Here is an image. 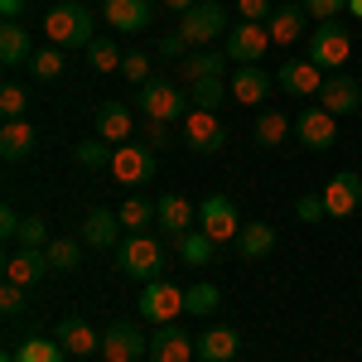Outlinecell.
<instances>
[{
  "label": "cell",
  "mask_w": 362,
  "mask_h": 362,
  "mask_svg": "<svg viewBox=\"0 0 362 362\" xmlns=\"http://www.w3.org/2000/svg\"><path fill=\"white\" fill-rule=\"evenodd\" d=\"M44 39L54 49H87L97 34H92V10L83 0H58L44 10Z\"/></svg>",
  "instance_id": "cell-1"
},
{
  "label": "cell",
  "mask_w": 362,
  "mask_h": 362,
  "mask_svg": "<svg viewBox=\"0 0 362 362\" xmlns=\"http://www.w3.org/2000/svg\"><path fill=\"white\" fill-rule=\"evenodd\" d=\"M131 107H140L145 121H169V126H174V121L189 116L184 112V107H189V92L179 83H169V78H150L145 87H136V102H131Z\"/></svg>",
  "instance_id": "cell-2"
},
{
  "label": "cell",
  "mask_w": 362,
  "mask_h": 362,
  "mask_svg": "<svg viewBox=\"0 0 362 362\" xmlns=\"http://www.w3.org/2000/svg\"><path fill=\"white\" fill-rule=\"evenodd\" d=\"M116 266H121V276L131 280H160V271H165V247L155 242V237H145V232H131L121 247H116Z\"/></svg>",
  "instance_id": "cell-3"
},
{
  "label": "cell",
  "mask_w": 362,
  "mask_h": 362,
  "mask_svg": "<svg viewBox=\"0 0 362 362\" xmlns=\"http://www.w3.org/2000/svg\"><path fill=\"white\" fill-rule=\"evenodd\" d=\"M305 58H314L319 68H343L348 58H353V34L338 25V20H324V25H314L309 29V54Z\"/></svg>",
  "instance_id": "cell-4"
},
{
  "label": "cell",
  "mask_w": 362,
  "mask_h": 362,
  "mask_svg": "<svg viewBox=\"0 0 362 362\" xmlns=\"http://www.w3.org/2000/svg\"><path fill=\"white\" fill-rule=\"evenodd\" d=\"M136 309H140V319L155 324V329H160V324H174V319L184 314V290L169 285V280H145Z\"/></svg>",
  "instance_id": "cell-5"
},
{
  "label": "cell",
  "mask_w": 362,
  "mask_h": 362,
  "mask_svg": "<svg viewBox=\"0 0 362 362\" xmlns=\"http://www.w3.org/2000/svg\"><path fill=\"white\" fill-rule=\"evenodd\" d=\"M242 227L247 223L237 218V203L227 194L203 198V208H198V232H203V237H213V242L223 247V242H237V237H242Z\"/></svg>",
  "instance_id": "cell-6"
},
{
  "label": "cell",
  "mask_w": 362,
  "mask_h": 362,
  "mask_svg": "<svg viewBox=\"0 0 362 362\" xmlns=\"http://www.w3.org/2000/svg\"><path fill=\"white\" fill-rule=\"evenodd\" d=\"M271 44H276V39H271V29H266V25H256V20H242L237 29H227L223 54H227V63L247 68V63H261Z\"/></svg>",
  "instance_id": "cell-7"
},
{
  "label": "cell",
  "mask_w": 362,
  "mask_h": 362,
  "mask_svg": "<svg viewBox=\"0 0 362 362\" xmlns=\"http://www.w3.org/2000/svg\"><path fill=\"white\" fill-rule=\"evenodd\" d=\"M145 353H150V338H145L140 324H131V319L107 324V334H102V362H145Z\"/></svg>",
  "instance_id": "cell-8"
},
{
  "label": "cell",
  "mask_w": 362,
  "mask_h": 362,
  "mask_svg": "<svg viewBox=\"0 0 362 362\" xmlns=\"http://www.w3.org/2000/svg\"><path fill=\"white\" fill-rule=\"evenodd\" d=\"M184 126V145L194 150V155H218L227 145V126L218 112H198V107H189V116L179 121Z\"/></svg>",
  "instance_id": "cell-9"
},
{
  "label": "cell",
  "mask_w": 362,
  "mask_h": 362,
  "mask_svg": "<svg viewBox=\"0 0 362 362\" xmlns=\"http://www.w3.org/2000/svg\"><path fill=\"white\" fill-rule=\"evenodd\" d=\"M112 179L116 184H126V189H140V184H150L155 179V150L150 145H116L112 150Z\"/></svg>",
  "instance_id": "cell-10"
},
{
  "label": "cell",
  "mask_w": 362,
  "mask_h": 362,
  "mask_svg": "<svg viewBox=\"0 0 362 362\" xmlns=\"http://www.w3.org/2000/svg\"><path fill=\"white\" fill-rule=\"evenodd\" d=\"M227 29V10L223 0H198L194 10L179 20V34H184V44H213L218 34Z\"/></svg>",
  "instance_id": "cell-11"
},
{
  "label": "cell",
  "mask_w": 362,
  "mask_h": 362,
  "mask_svg": "<svg viewBox=\"0 0 362 362\" xmlns=\"http://www.w3.org/2000/svg\"><path fill=\"white\" fill-rule=\"evenodd\" d=\"M324 83L329 78H324V68L314 58H290V63H280V73H276V87L290 92V97H319Z\"/></svg>",
  "instance_id": "cell-12"
},
{
  "label": "cell",
  "mask_w": 362,
  "mask_h": 362,
  "mask_svg": "<svg viewBox=\"0 0 362 362\" xmlns=\"http://www.w3.org/2000/svg\"><path fill=\"white\" fill-rule=\"evenodd\" d=\"M194 353H198V338H189L179 324H160V329L150 334L145 362H194Z\"/></svg>",
  "instance_id": "cell-13"
},
{
  "label": "cell",
  "mask_w": 362,
  "mask_h": 362,
  "mask_svg": "<svg viewBox=\"0 0 362 362\" xmlns=\"http://www.w3.org/2000/svg\"><path fill=\"white\" fill-rule=\"evenodd\" d=\"M324 194V208H329V218H348V213H358L362 208V174L353 169H338L334 179L319 189Z\"/></svg>",
  "instance_id": "cell-14"
},
{
  "label": "cell",
  "mask_w": 362,
  "mask_h": 362,
  "mask_svg": "<svg viewBox=\"0 0 362 362\" xmlns=\"http://www.w3.org/2000/svg\"><path fill=\"white\" fill-rule=\"evenodd\" d=\"M295 136H300V145H309V150H329L338 140V116L324 112V107H305V112L295 116Z\"/></svg>",
  "instance_id": "cell-15"
},
{
  "label": "cell",
  "mask_w": 362,
  "mask_h": 362,
  "mask_svg": "<svg viewBox=\"0 0 362 362\" xmlns=\"http://www.w3.org/2000/svg\"><path fill=\"white\" fill-rule=\"evenodd\" d=\"M54 266H49V251H39V247H20V251H10L5 256V280L10 285H39V280L49 276Z\"/></svg>",
  "instance_id": "cell-16"
},
{
  "label": "cell",
  "mask_w": 362,
  "mask_h": 362,
  "mask_svg": "<svg viewBox=\"0 0 362 362\" xmlns=\"http://www.w3.org/2000/svg\"><path fill=\"white\" fill-rule=\"evenodd\" d=\"M232 97L242 102V107H266V97H271V87H276V78L261 68V63H247V68H237L232 73Z\"/></svg>",
  "instance_id": "cell-17"
},
{
  "label": "cell",
  "mask_w": 362,
  "mask_h": 362,
  "mask_svg": "<svg viewBox=\"0 0 362 362\" xmlns=\"http://www.w3.org/2000/svg\"><path fill=\"white\" fill-rule=\"evenodd\" d=\"M92 126H97V136L107 140V145H126L131 131H136V116H131V102H102L97 116H92Z\"/></svg>",
  "instance_id": "cell-18"
},
{
  "label": "cell",
  "mask_w": 362,
  "mask_h": 362,
  "mask_svg": "<svg viewBox=\"0 0 362 362\" xmlns=\"http://www.w3.org/2000/svg\"><path fill=\"white\" fill-rule=\"evenodd\" d=\"M58 343H63V348H68V353H73V358H87V353H102V334H97V329H92V324H87L83 314H63V319H58Z\"/></svg>",
  "instance_id": "cell-19"
},
{
  "label": "cell",
  "mask_w": 362,
  "mask_h": 362,
  "mask_svg": "<svg viewBox=\"0 0 362 362\" xmlns=\"http://www.w3.org/2000/svg\"><path fill=\"white\" fill-rule=\"evenodd\" d=\"M155 218H160V227L169 237H184V232L198 227V208L184 194H165V198H155Z\"/></svg>",
  "instance_id": "cell-20"
},
{
  "label": "cell",
  "mask_w": 362,
  "mask_h": 362,
  "mask_svg": "<svg viewBox=\"0 0 362 362\" xmlns=\"http://www.w3.org/2000/svg\"><path fill=\"white\" fill-rule=\"evenodd\" d=\"M319 107L334 116H353L362 107V87L358 78H348V73H334L329 83H324V92H319Z\"/></svg>",
  "instance_id": "cell-21"
},
{
  "label": "cell",
  "mask_w": 362,
  "mask_h": 362,
  "mask_svg": "<svg viewBox=\"0 0 362 362\" xmlns=\"http://www.w3.org/2000/svg\"><path fill=\"white\" fill-rule=\"evenodd\" d=\"M150 20H155L150 0H107V25L121 34H140V29H150Z\"/></svg>",
  "instance_id": "cell-22"
},
{
  "label": "cell",
  "mask_w": 362,
  "mask_h": 362,
  "mask_svg": "<svg viewBox=\"0 0 362 362\" xmlns=\"http://www.w3.org/2000/svg\"><path fill=\"white\" fill-rule=\"evenodd\" d=\"M121 213H112V208H92L83 218V242H92V247H121Z\"/></svg>",
  "instance_id": "cell-23"
},
{
  "label": "cell",
  "mask_w": 362,
  "mask_h": 362,
  "mask_svg": "<svg viewBox=\"0 0 362 362\" xmlns=\"http://www.w3.org/2000/svg\"><path fill=\"white\" fill-rule=\"evenodd\" d=\"M34 145H39V136H34V126H29V121H5V126H0V160H5V165L29 160V155H34Z\"/></svg>",
  "instance_id": "cell-24"
},
{
  "label": "cell",
  "mask_w": 362,
  "mask_h": 362,
  "mask_svg": "<svg viewBox=\"0 0 362 362\" xmlns=\"http://www.w3.org/2000/svg\"><path fill=\"white\" fill-rule=\"evenodd\" d=\"M266 29H271V39H276V44H295L300 34H309V15H305V5H290V0H285L276 15L266 20Z\"/></svg>",
  "instance_id": "cell-25"
},
{
  "label": "cell",
  "mask_w": 362,
  "mask_h": 362,
  "mask_svg": "<svg viewBox=\"0 0 362 362\" xmlns=\"http://www.w3.org/2000/svg\"><path fill=\"white\" fill-rule=\"evenodd\" d=\"M29 58H34L29 29L20 25V20H5V25H0V63H5V68H20V63H29Z\"/></svg>",
  "instance_id": "cell-26"
},
{
  "label": "cell",
  "mask_w": 362,
  "mask_h": 362,
  "mask_svg": "<svg viewBox=\"0 0 362 362\" xmlns=\"http://www.w3.org/2000/svg\"><path fill=\"white\" fill-rule=\"evenodd\" d=\"M276 251V227L271 223H247L242 227V237H237V256L242 261H266Z\"/></svg>",
  "instance_id": "cell-27"
},
{
  "label": "cell",
  "mask_w": 362,
  "mask_h": 362,
  "mask_svg": "<svg viewBox=\"0 0 362 362\" xmlns=\"http://www.w3.org/2000/svg\"><path fill=\"white\" fill-rule=\"evenodd\" d=\"M237 348H242L237 329H208V334H198V358L203 362H232Z\"/></svg>",
  "instance_id": "cell-28"
},
{
  "label": "cell",
  "mask_w": 362,
  "mask_h": 362,
  "mask_svg": "<svg viewBox=\"0 0 362 362\" xmlns=\"http://www.w3.org/2000/svg\"><path fill=\"white\" fill-rule=\"evenodd\" d=\"M290 131H295V121H290L285 112H276V107H266V112L256 116V131H251V136H256L261 150H276V145H285Z\"/></svg>",
  "instance_id": "cell-29"
},
{
  "label": "cell",
  "mask_w": 362,
  "mask_h": 362,
  "mask_svg": "<svg viewBox=\"0 0 362 362\" xmlns=\"http://www.w3.org/2000/svg\"><path fill=\"white\" fill-rule=\"evenodd\" d=\"M223 58H227V54H184V63H179V78H184V87L203 83V78H223Z\"/></svg>",
  "instance_id": "cell-30"
},
{
  "label": "cell",
  "mask_w": 362,
  "mask_h": 362,
  "mask_svg": "<svg viewBox=\"0 0 362 362\" xmlns=\"http://www.w3.org/2000/svg\"><path fill=\"white\" fill-rule=\"evenodd\" d=\"M174 247H179V261L184 266H208L213 261V251H218V242L213 237H203V232H184V237H174Z\"/></svg>",
  "instance_id": "cell-31"
},
{
  "label": "cell",
  "mask_w": 362,
  "mask_h": 362,
  "mask_svg": "<svg viewBox=\"0 0 362 362\" xmlns=\"http://www.w3.org/2000/svg\"><path fill=\"white\" fill-rule=\"evenodd\" d=\"M63 358H68V348L58 338H25L15 348V362H63Z\"/></svg>",
  "instance_id": "cell-32"
},
{
  "label": "cell",
  "mask_w": 362,
  "mask_h": 362,
  "mask_svg": "<svg viewBox=\"0 0 362 362\" xmlns=\"http://www.w3.org/2000/svg\"><path fill=\"white\" fill-rule=\"evenodd\" d=\"M116 213H121V227H126V232H145L150 223H160V218H155V203H150V198H140V194H131Z\"/></svg>",
  "instance_id": "cell-33"
},
{
  "label": "cell",
  "mask_w": 362,
  "mask_h": 362,
  "mask_svg": "<svg viewBox=\"0 0 362 362\" xmlns=\"http://www.w3.org/2000/svg\"><path fill=\"white\" fill-rule=\"evenodd\" d=\"M227 92H232V87H227L223 78H203V83L189 87V107H198V112H218Z\"/></svg>",
  "instance_id": "cell-34"
},
{
  "label": "cell",
  "mask_w": 362,
  "mask_h": 362,
  "mask_svg": "<svg viewBox=\"0 0 362 362\" xmlns=\"http://www.w3.org/2000/svg\"><path fill=\"white\" fill-rule=\"evenodd\" d=\"M83 54H87V63H92L97 73H121V63H126V54L116 49L112 39H92Z\"/></svg>",
  "instance_id": "cell-35"
},
{
  "label": "cell",
  "mask_w": 362,
  "mask_h": 362,
  "mask_svg": "<svg viewBox=\"0 0 362 362\" xmlns=\"http://www.w3.org/2000/svg\"><path fill=\"white\" fill-rule=\"evenodd\" d=\"M218 305H223V290H218V285H208V280L184 290V314H213Z\"/></svg>",
  "instance_id": "cell-36"
},
{
  "label": "cell",
  "mask_w": 362,
  "mask_h": 362,
  "mask_svg": "<svg viewBox=\"0 0 362 362\" xmlns=\"http://www.w3.org/2000/svg\"><path fill=\"white\" fill-rule=\"evenodd\" d=\"M63 68H68V63H63V49H54V44H49V49H34V58H29V73H34L39 83H54Z\"/></svg>",
  "instance_id": "cell-37"
},
{
  "label": "cell",
  "mask_w": 362,
  "mask_h": 362,
  "mask_svg": "<svg viewBox=\"0 0 362 362\" xmlns=\"http://www.w3.org/2000/svg\"><path fill=\"white\" fill-rule=\"evenodd\" d=\"M44 251H49V266H54V271H78V256H83V251H78L73 237H54Z\"/></svg>",
  "instance_id": "cell-38"
},
{
  "label": "cell",
  "mask_w": 362,
  "mask_h": 362,
  "mask_svg": "<svg viewBox=\"0 0 362 362\" xmlns=\"http://www.w3.org/2000/svg\"><path fill=\"white\" fill-rule=\"evenodd\" d=\"M25 107H29V92L20 83L0 87V116H5V121H25Z\"/></svg>",
  "instance_id": "cell-39"
},
{
  "label": "cell",
  "mask_w": 362,
  "mask_h": 362,
  "mask_svg": "<svg viewBox=\"0 0 362 362\" xmlns=\"http://www.w3.org/2000/svg\"><path fill=\"white\" fill-rule=\"evenodd\" d=\"M73 155H78V165H87V169H107V165H112V150H107V140H102V136L83 140Z\"/></svg>",
  "instance_id": "cell-40"
},
{
  "label": "cell",
  "mask_w": 362,
  "mask_h": 362,
  "mask_svg": "<svg viewBox=\"0 0 362 362\" xmlns=\"http://www.w3.org/2000/svg\"><path fill=\"white\" fill-rule=\"evenodd\" d=\"M15 242H20V247H39V251H44L54 237H49V223H44L39 213H29L25 223H20V237H15Z\"/></svg>",
  "instance_id": "cell-41"
},
{
  "label": "cell",
  "mask_w": 362,
  "mask_h": 362,
  "mask_svg": "<svg viewBox=\"0 0 362 362\" xmlns=\"http://www.w3.org/2000/svg\"><path fill=\"white\" fill-rule=\"evenodd\" d=\"M295 218H300V223H324V218H329L324 194H300V203H295Z\"/></svg>",
  "instance_id": "cell-42"
},
{
  "label": "cell",
  "mask_w": 362,
  "mask_h": 362,
  "mask_svg": "<svg viewBox=\"0 0 362 362\" xmlns=\"http://www.w3.org/2000/svg\"><path fill=\"white\" fill-rule=\"evenodd\" d=\"M121 78H126V83H136V87H145L150 78H155V73H150V58H145V54H126V63H121Z\"/></svg>",
  "instance_id": "cell-43"
},
{
  "label": "cell",
  "mask_w": 362,
  "mask_h": 362,
  "mask_svg": "<svg viewBox=\"0 0 362 362\" xmlns=\"http://www.w3.org/2000/svg\"><path fill=\"white\" fill-rule=\"evenodd\" d=\"M348 10V0H305V15L314 25H324V20H338Z\"/></svg>",
  "instance_id": "cell-44"
},
{
  "label": "cell",
  "mask_w": 362,
  "mask_h": 362,
  "mask_svg": "<svg viewBox=\"0 0 362 362\" xmlns=\"http://www.w3.org/2000/svg\"><path fill=\"white\" fill-rule=\"evenodd\" d=\"M140 145H150V150L155 145H169V121H145L140 116Z\"/></svg>",
  "instance_id": "cell-45"
},
{
  "label": "cell",
  "mask_w": 362,
  "mask_h": 362,
  "mask_svg": "<svg viewBox=\"0 0 362 362\" xmlns=\"http://www.w3.org/2000/svg\"><path fill=\"white\" fill-rule=\"evenodd\" d=\"M237 10H242V20H256V25H266L276 10H271V0H237Z\"/></svg>",
  "instance_id": "cell-46"
},
{
  "label": "cell",
  "mask_w": 362,
  "mask_h": 362,
  "mask_svg": "<svg viewBox=\"0 0 362 362\" xmlns=\"http://www.w3.org/2000/svg\"><path fill=\"white\" fill-rule=\"evenodd\" d=\"M0 309H5V314H20V309H25V285H10V280H5V285H0Z\"/></svg>",
  "instance_id": "cell-47"
},
{
  "label": "cell",
  "mask_w": 362,
  "mask_h": 362,
  "mask_svg": "<svg viewBox=\"0 0 362 362\" xmlns=\"http://www.w3.org/2000/svg\"><path fill=\"white\" fill-rule=\"evenodd\" d=\"M20 223H25V218H20L15 208H0V237H20Z\"/></svg>",
  "instance_id": "cell-48"
},
{
  "label": "cell",
  "mask_w": 362,
  "mask_h": 362,
  "mask_svg": "<svg viewBox=\"0 0 362 362\" xmlns=\"http://www.w3.org/2000/svg\"><path fill=\"white\" fill-rule=\"evenodd\" d=\"M184 49H189V44H184V34H169V39H160V54H184Z\"/></svg>",
  "instance_id": "cell-49"
},
{
  "label": "cell",
  "mask_w": 362,
  "mask_h": 362,
  "mask_svg": "<svg viewBox=\"0 0 362 362\" xmlns=\"http://www.w3.org/2000/svg\"><path fill=\"white\" fill-rule=\"evenodd\" d=\"M25 5H29V0H0V15H5V20H20Z\"/></svg>",
  "instance_id": "cell-50"
},
{
  "label": "cell",
  "mask_w": 362,
  "mask_h": 362,
  "mask_svg": "<svg viewBox=\"0 0 362 362\" xmlns=\"http://www.w3.org/2000/svg\"><path fill=\"white\" fill-rule=\"evenodd\" d=\"M165 5H169V10H179V15H189V10H194L198 0H165Z\"/></svg>",
  "instance_id": "cell-51"
},
{
  "label": "cell",
  "mask_w": 362,
  "mask_h": 362,
  "mask_svg": "<svg viewBox=\"0 0 362 362\" xmlns=\"http://www.w3.org/2000/svg\"><path fill=\"white\" fill-rule=\"evenodd\" d=\"M348 15H353V20H362V0H348Z\"/></svg>",
  "instance_id": "cell-52"
},
{
  "label": "cell",
  "mask_w": 362,
  "mask_h": 362,
  "mask_svg": "<svg viewBox=\"0 0 362 362\" xmlns=\"http://www.w3.org/2000/svg\"><path fill=\"white\" fill-rule=\"evenodd\" d=\"M290 5H305V0H290Z\"/></svg>",
  "instance_id": "cell-53"
}]
</instances>
